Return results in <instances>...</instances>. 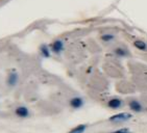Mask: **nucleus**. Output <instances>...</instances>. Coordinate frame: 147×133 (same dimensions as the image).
Returning a JSON list of instances; mask_svg holds the SVG:
<instances>
[{
  "label": "nucleus",
  "mask_w": 147,
  "mask_h": 133,
  "mask_svg": "<svg viewBox=\"0 0 147 133\" xmlns=\"http://www.w3.org/2000/svg\"><path fill=\"white\" fill-rule=\"evenodd\" d=\"M131 114L128 112H120V113H117L115 116H112L110 118V122L112 123H123V122H127L131 119Z\"/></svg>",
  "instance_id": "obj_1"
},
{
  "label": "nucleus",
  "mask_w": 147,
  "mask_h": 133,
  "mask_svg": "<svg viewBox=\"0 0 147 133\" xmlns=\"http://www.w3.org/2000/svg\"><path fill=\"white\" fill-rule=\"evenodd\" d=\"M64 48H65V46H64V42L61 41V40L54 41L50 46L51 51L55 54H61L63 51H64Z\"/></svg>",
  "instance_id": "obj_2"
},
{
  "label": "nucleus",
  "mask_w": 147,
  "mask_h": 133,
  "mask_svg": "<svg viewBox=\"0 0 147 133\" xmlns=\"http://www.w3.org/2000/svg\"><path fill=\"white\" fill-rule=\"evenodd\" d=\"M69 104H70V106L73 108V109H79V108H82V106H84L85 101H84V99L80 98V97H74V98H72V99L70 100Z\"/></svg>",
  "instance_id": "obj_3"
},
{
  "label": "nucleus",
  "mask_w": 147,
  "mask_h": 133,
  "mask_svg": "<svg viewBox=\"0 0 147 133\" xmlns=\"http://www.w3.org/2000/svg\"><path fill=\"white\" fill-rule=\"evenodd\" d=\"M15 113H16V116L21 118V119H26V118L29 116L28 108L25 107V106H19V107H17L16 110H15Z\"/></svg>",
  "instance_id": "obj_4"
},
{
  "label": "nucleus",
  "mask_w": 147,
  "mask_h": 133,
  "mask_svg": "<svg viewBox=\"0 0 147 133\" xmlns=\"http://www.w3.org/2000/svg\"><path fill=\"white\" fill-rule=\"evenodd\" d=\"M122 105H123V101L119 98H112L108 101V106L111 109H119L120 107H122Z\"/></svg>",
  "instance_id": "obj_5"
},
{
  "label": "nucleus",
  "mask_w": 147,
  "mask_h": 133,
  "mask_svg": "<svg viewBox=\"0 0 147 133\" xmlns=\"http://www.w3.org/2000/svg\"><path fill=\"white\" fill-rule=\"evenodd\" d=\"M128 105H129L130 110H133L134 112H141V111L144 110L143 105L139 102V101H137V100H131Z\"/></svg>",
  "instance_id": "obj_6"
},
{
  "label": "nucleus",
  "mask_w": 147,
  "mask_h": 133,
  "mask_svg": "<svg viewBox=\"0 0 147 133\" xmlns=\"http://www.w3.org/2000/svg\"><path fill=\"white\" fill-rule=\"evenodd\" d=\"M18 80H19V75L17 72L13 71L11 73H9V77H7V84L9 86H15V85H17Z\"/></svg>",
  "instance_id": "obj_7"
},
{
  "label": "nucleus",
  "mask_w": 147,
  "mask_h": 133,
  "mask_svg": "<svg viewBox=\"0 0 147 133\" xmlns=\"http://www.w3.org/2000/svg\"><path fill=\"white\" fill-rule=\"evenodd\" d=\"M51 49L49 48L47 45H42L41 47H40V53H41V55H42L43 57H45V58H48V57H50V54H51Z\"/></svg>",
  "instance_id": "obj_8"
},
{
  "label": "nucleus",
  "mask_w": 147,
  "mask_h": 133,
  "mask_svg": "<svg viewBox=\"0 0 147 133\" xmlns=\"http://www.w3.org/2000/svg\"><path fill=\"white\" fill-rule=\"evenodd\" d=\"M114 53L118 57H126L129 55V52H128L126 49L122 48V47H118V48L115 49V50H114Z\"/></svg>",
  "instance_id": "obj_9"
},
{
  "label": "nucleus",
  "mask_w": 147,
  "mask_h": 133,
  "mask_svg": "<svg viewBox=\"0 0 147 133\" xmlns=\"http://www.w3.org/2000/svg\"><path fill=\"white\" fill-rule=\"evenodd\" d=\"M134 46H135L138 50H141V51H147V44L141 40L135 41V42H134Z\"/></svg>",
  "instance_id": "obj_10"
},
{
  "label": "nucleus",
  "mask_w": 147,
  "mask_h": 133,
  "mask_svg": "<svg viewBox=\"0 0 147 133\" xmlns=\"http://www.w3.org/2000/svg\"><path fill=\"white\" fill-rule=\"evenodd\" d=\"M114 40H115V35L113 33H105L101 35V41H103L105 43H110Z\"/></svg>",
  "instance_id": "obj_11"
},
{
  "label": "nucleus",
  "mask_w": 147,
  "mask_h": 133,
  "mask_svg": "<svg viewBox=\"0 0 147 133\" xmlns=\"http://www.w3.org/2000/svg\"><path fill=\"white\" fill-rule=\"evenodd\" d=\"M86 129H87V126H86V125H78L77 127L72 129L69 133H84L86 131Z\"/></svg>",
  "instance_id": "obj_12"
},
{
  "label": "nucleus",
  "mask_w": 147,
  "mask_h": 133,
  "mask_svg": "<svg viewBox=\"0 0 147 133\" xmlns=\"http://www.w3.org/2000/svg\"><path fill=\"white\" fill-rule=\"evenodd\" d=\"M112 133H133V132H131L128 128H121V129L114 131V132H112Z\"/></svg>",
  "instance_id": "obj_13"
}]
</instances>
